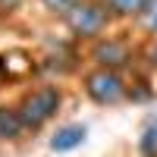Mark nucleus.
Returning a JSON list of instances; mask_svg holds the SVG:
<instances>
[{"label": "nucleus", "mask_w": 157, "mask_h": 157, "mask_svg": "<svg viewBox=\"0 0 157 157\" xmlns=\"http://www.w3.org/2000/svg\"><path fill=\"white\" fill-rule=\"evenodd\" d=\"M19 110L22 123H25V132L29 135H38L41 129H47L50 123L57 120V113L63 107V88L54 85V82H41V85H32L25 88L19 101L13 104Z\"/></svg>", "instance_id": "obj_1"}, {"label": "nucleus", "mask_w": 157, "mask_h": 157, "mask_svg": "<svg viewBox=\"0 0 157 157\" xmlns=\"http://www.w3.org/2000/svg\"><path fill=\"white\" fill-rule=\"evenodd\" d=\"M82 91L94 107H107L110 110V107L129 104V82H126L123 72H113V69L91 66L82 75Z\"/></svg>", "instance_id": "obj_2"}, {"label": "nucleus", "mask_w": 157, "mask_h": 157, "mask_svg": "<svg viewBox=\"0 0 157 157\" xmlns=\"http://www.w3.org/2000/svg\"><path fill=\"white\" fill-rule=\"evenodd\" d=\"M63 19H66V29L78 41H98V38H104V32H107L113 16L101 0H78Z\"/></svg>", "instance_id": "obj_3"}, {"label": "nucleus", "mask_w": 157, "mask_h": 157, "mask_svg": "<svg viewBox=\"0 0 157 157\" xmlns=\"http://www.w3.org/2000/svg\"><path fill=\"white\" fill-rule=\"evenodd\" d=\"M88 57H91V63H94V66H101V69L123 72L126 66H132L135 50L129 47L126 38H98V41L91 44Z\"/></svg>", "instance_id": "obj_4"}, {"label": "nucleus", "mask_w": 157, "mask_h": 157, "mask_svg": "<svg viewBox=\"0 0 157 157\" xmlns=\"http://www.w3.org/2000/svg\"><path fill=\"white\" fill-rule=\"evenodd\" d=\"M88 135V129L82 123H69V126H60L54 135H50V151H57V154H66V151H75L78 145L85 141Z\"/></svg>", "instance_id": "obj_5"}, {"label": "nucleus", "mask_w": 157, "mask_h": 157, "mask_svg": "<svg viewBox=\"0 0 157 157\" xmlns=\"http://www.w3.org/2000/svg\"><path fill=\"white\" fill-rule=\"evenodd\" d=\"M25 135V123H22V116L19 110L13 107V104H0V141H22Z\"/></svg>", "instance_id": "obj_6"}, {"label": "nucleus", "mask_w": 157, "mask_h": 157, "mask_svg": "<svg viewBox=\"0 0 157 157\" xmlns=\"http://www.w3.org/2000/svg\"><path fill=\"white\" fill-rule=\"evenodd\" d=\"M110 10V16H138L148 0H101Z\"/></svg>", "instance_id": "obj_7"}, {"label": "nucleus", "mask_w": 157, "mask_h": 157, "mask_svg": "<svg viewBox=\"0 0 157 157\" xmlns=\"http://www.w3.org/2000/svg\"><path fill=\"white\" fill-rule=\"evenodd\" d=\"M138 25L151 38H157V0H148V3H145V10L138 13Z\"/></svg>", "instance_id": "obj_8"}, {"label": "nucleus", "mask_w": 157, "mask_h": 157, "mask_svg": "<svg viewBox=\"0 0 157 157\" xmlns=\"http://www.w3.org/2000/svg\"><path fill=\"white\" fill-rule=\"evenodd\" d=\"M141 154L145 157H157V123H151L141 135Z\"/></svg>", "instance_id": "obj_9"}, {"label": "nucleus", "mask_w": 157, "mask_h": 157, "mask_svg": "<svg viewBox=\"0 0 157 157\" xmlns=\"http://www.w3.org/2000/svg\"><path fill=\"white\" fill-rule=\"evenodd\" d=\"M41 3H44L50 13H57V16H66V13L78 3V0H41Z\"/></svg>", "instance_id": "obj_10"}, {"label": "nucleus", "mask_w": 157, "mask_h": 157, "mask_svg": "<svg viewBox=\"0 0 157 157\" xmlns=\"http://www.w3.org/2000/svg\"><path fill=\"white\" fill-rule=\"evenodd\" d=\"M145 63L157 72V38H151L148 41V47H145Z\"/></svg>", "instance_id": "obj_11"}, {"label": "nucleus", "mask_w": 157, "mask_h": 157, "mask_svg": "<svg viewBox=\"0 0 157 157\" xmlns=\"http://www.w3.org/2000/svg\"><path fill=\"white\" fill-rule=\"evenodd\" d=\"M19 6V0H0V13H13Z\"/></svg>", "instance_id": "obj_12"}, {"label": "nucleus", "mask_w": 157, "mask_h": 157, "mask_svg": "<svg viewBox=\"0 0 157 157\" xmlns=\"http://www.w3.org/2000/svg\"><path fill=\"white\" fill-rule=\"evenodd\" d=\"M10 82V78H6V69H3V57H0V88H3Z\"/></svg>", "instance_id": "obj_13"}]
</instances>
